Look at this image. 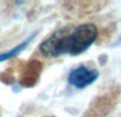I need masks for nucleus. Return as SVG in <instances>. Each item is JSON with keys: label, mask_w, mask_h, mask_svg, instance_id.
I'll return each mask as SVG.
<instances>
[{"label": "nucleus", "mask_w": 121, "mask_h": 117, "mask_svg": "<svg viewBox=\"0 0 121 117\" xmlns=\"http://www.w3.org/2000/svg\"><path fill=\"white\" fill-rule=\"evenodd\" d=\"M98 30L94 23H83L72 30L69 38L68 54L72 57L85 52L97 40Z\"/></svg>", "instance_id": "f257e3e1"}, {"label": "nucleus", "mask_w": 121, "mask_h": 117, "mask_svg": "<svg viewBox=\"0 0 121 117\" xmlns=\"http://www.w3.org/2000/svg\"><path fill=\"white\" fill-rule=\"evenodd\" d=\"M99 78V71L95 68L82 66L73 69L68 76V83L75 88H85Z\"/></svg>", "instance_id": "7ed1b4c3"}, {"label": "nucleus", "mask_w": 121, "mask_h": 117, "mask_svg": "<svg viewBox=\"0 0 121 117\" xmlns=\"http://www.w3.org/2000/svg\"><path fill=\"white\" fill-rule=\"evenodd\" d=\"M40 70H42V64L37 61H33L29 64V67H28V73L27 77H26V84L28 86L32 85L36 82V80L39 77Z\"/></svg>", "instance_id": "20e7f679"}, {"label": "nucleus", "mask_w": 121, "mask_h": 117, "mask_svg": "<svg viewBox=\"0 0 121 117\" xmlns=\"http://www.w3.org/2000/svg\"><path fill=\"white\" fill-rule=\"evenodd\" d=\"M34 37H35V34H33L32 36H30V37L28 38L27 40L22 42L21 44H19L18 46L15 47V48L11 49L10 51H6V52L1 53V54H0V62H3V61H6V60H9V58H14L15 55H17L18 53H20L21 51H22L23 49H25L26 47L29 45V43L31 42V40H33Z\"/></svg>", "instance_id": "39448f33"}, {"label": "nucleus", "mask_w": 121, "mask_h": 117, "mask_svg": "<svg viewBox=\"0 0 121 117\" xmlns=\"http://www.w3.org/2000/svg\"><path fill=\"white\" fill-rule=\"evenodd\" d=\"M73 28L70 26L60 28L53 32L39 45V51L46 58H57L68 52L69 38Z\"/></svg>", "instance_id": "f03ea898"}]
</instances>
